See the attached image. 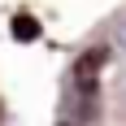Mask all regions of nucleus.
<instances>
[{
  "instance_id": "nucleus-1",
  "label": "nucleus",
  "mask_w": 126,
  "mask_h": 126,
  "mask_svg": "<svg viewBox=\"0 0 126 126\" xmlns=\"http://www.w3.org/2000/svg\"><path fill=\"white\" fill-rule=\"evenodd\" d=\"M39 35V22H31V17H13V39H35Z\"/></svg>"
},
{
  "instance_id": "nucleus-2",
  "label": "nucleus",
  "mask_w": 126,
  "mask_h": 126,
  "mask_svg": "<svg viewBox=\"0 0 126 126\" xmlns=\"http://www.w3.org/2000/svg\"><path fill=\"white\" fill-rule=\"evenodd\" d=\"M117 44H122V48H126V26H117Z\"/></svg>"
}]
</instances>
